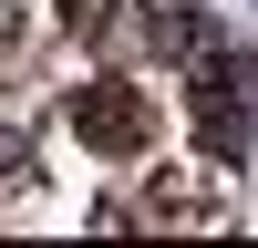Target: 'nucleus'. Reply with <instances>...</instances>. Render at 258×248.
Returning <instances> with one entry per match:
<instances>
[{"mask_svg": "<svg viewBox=\"0 0 258 248\" xmlns=\"http://www.w3.org/2000/svg\"><path fill=\"white\" fill-rule=\"evenodd\" d=\"M73 135L93 145V155H145L155 114H145V93H135V83H93V93L73 103Z\"/></svg>", "mask_w": 258, "mask_h": 248, "instance_id": "nucleus-1", "label": "nucleus"}]
</instances>
